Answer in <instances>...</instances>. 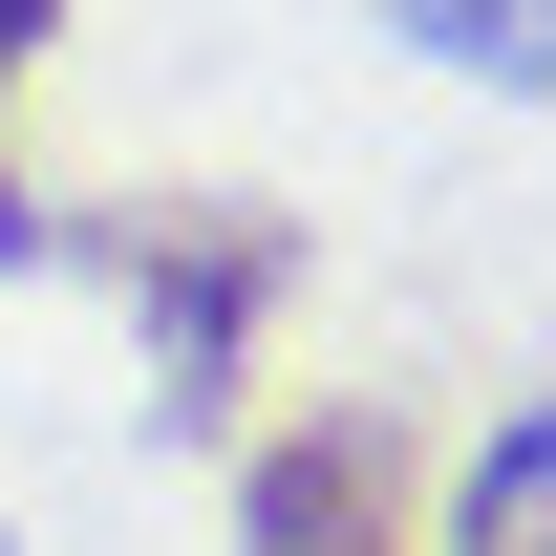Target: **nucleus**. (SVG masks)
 <instances>
[{"label": "nucleus", "instance_id": "5", "mask_svg": "<svg viewBox=\"0 0 556 556\" xmlns=\"http://www.w3.org/2000/svg\"><path fill=\"white\" fill-rule=\"evenodd\" d=\"M535 492H556V428L514 407V428H492V471H471V556H535Z\"/></svg>", "mask_w": 556, "mask_h": 556}, {"label": "nucleus", "instance_id": "2", "mask_svg": "<svg viewBox=\"0 0 556 556\" xmlns=\"http://www.w3.org/2000/svg\"><path fill=\"white\" fill-rule=\"evenodd\" d=\"M386 514H407V428H364V407L278 428L236 471V556H386Z\"/></svg>", "mask_w": 556, "mask_h": 556}, {"label": "nucleus", "instance_id": "6", "mask_svg": "<svg viewBox=\"0 0 556 556\" xmlns=\"http://www.w3.org/2000/svg\"><path fill=\"white\" fill-rule=\"evenodd\" d=\"M0 556H22V514H0Z\"/></svg>", "mask_w": 556, "mask_h": 556}, {"label": "nucleus", "instance_id": "4", "mask_svg": "<svg viewBox=\"0 0 556 556\" xmlns=\"http://www.w3.org/2000/svg\"><path fill=\"white\" fill-rule=\"evenodd\" d=\"M535 22H556V0H407V43L471 65V86H535Z\"/></svg>", "mask_w": 556, "mask_h": 556}, {"label": "nucleus", "instance_id": "1", "mask_svg": "<svg viewBox=\"0 0 556 556\" xmlns=\"http://www.w3.org/2000/svg\"><path fill=\"white\" fill-rule=\"evenodd\" d=\"M300 300V214H150L129 236V321H150V407L214 428L236 407V364H257V321Z\"/></svg>", "mask_w": 556, "mask_h": 556}, {"label": "nucleus", "instance_id": "3", "mask_svg": "<svg viewBox=\"0 0 556 556\" xmlns=\"http://www.w3.org/2000/svg\"><path fill=\"white\" fill-rule=\"evenodd\" d=\"M43 22H65V0H0V108H22V65H43ZM65 257V214L22 193V150H0V278H43Z\"/></svg>", "mask_w": 556, "mask_h": 556}]
</instances>
